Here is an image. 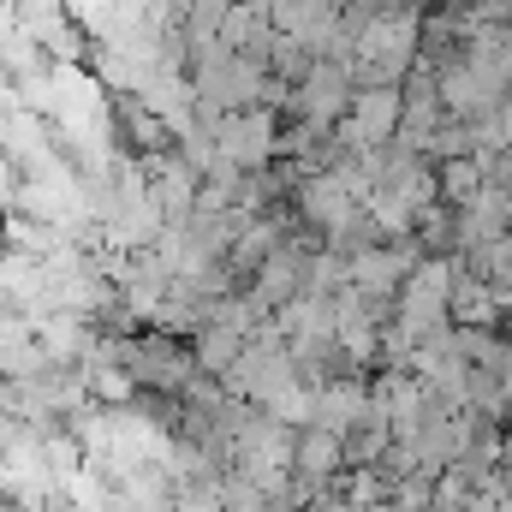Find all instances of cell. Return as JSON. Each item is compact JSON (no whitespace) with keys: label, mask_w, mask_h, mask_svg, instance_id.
Here are the masks:
<instances>
[{"label":"cell","mask_w":512,"mask_h":512,"mask_svg":"<svg viewBox=\"0 0 512 512\" xmlns=\"http://www.w3.org/2000/svg\"><path fill=\"white\" fill-rule=\"evenodd\" d=\"M292 471H298L304 483H334V477L346 471V459H340V435L322 429V423H304L298 441H292Z\"/></svg>","instance_id":"cell-5"},{"label":"cell","mask_w":512,"mask_h":512,"mask_svg":"<svg viewBox=\"0 0 512 512\" xmlns=\"http://www.w3.org/2000/svg\"><path fill=\"white\" fill-rule=\"evenodd\" d=\"M501 340H507V352H512V304H507V316H501Z\"/></svg>","instance_id":"cell-11"},{"label":"cell","mask_w":512,"mask_h":512,"mask_svg":"<svg viewBox=\"0 0 512 512\" xmlns=\"http://www.w3.org/2000/svg\"><path fill=\"white\" fill-rule=\"evenodd\" d=\"M239 352H245V334H233V328H221V322H203V328L191 334V358H197V370L215 376V382L233 370Z\"/></svg>","instance_id":"cell-7"},{"label":"cell","mask_w":512,"mask_h":512,"mask_svg":"<svg viewBox=\"0 0 512 512\" xmlns=\"http://www.w3.org/2000/svg\"><path fill=\"white\" fill-rule=\"evenodd\" d=\"M245 292H251V304L268 316L274 304H286V298H298L304 292V251L286 239L280 251H268L262 262L251 268V280H245Z\"/></svg>","instance_id":"cell-3"},{"label":"cell","mask_w":512,"mask_h":512,"mask_svg":"<svg viewBox=\"0 0 512 512\" xmlns=\"http://www.w3.org/2000/svg\"><path fill=\"white\" fill-rule=\"evenodd\" d=\"M340 286H346V256L328 251V245L304 251V292H322V298H334Z\"/></svg>","instance_id":"cell-10"},{"label":"cell","mask_w":512,"mask_h":512,"mask_svg":"<svg viewBox=\"0 0 512 512\" xmlns=\"http://www.w3.org/2000/svg\"><path fill=\"white\" fill-rule=\"evenodd\" d=\"M364 411H370V376H340V382L316 387V417H310V423H322V429L346 435Z\"/></svg>","instance_id":"cell-4"},{"label":"cell","mask_w":512,"mask_h":512,"mask_svg":"<svg viewBox=\"0 0 512 512\" xmlns=\"http://www.w3.org/2000/svg\"><path fill=\"white\" fill-rule=\"evenodd\" d=\"M435 167V197L447 203V209H459V203H471L477 191H483V155H441V161H429Z\"/></svg>","instance_id":"cell-6"},{"label":"cell","mask_w":512,"mask_h":512,"mask_svg":"<svg viewBox=\"0 0 512 512\" xmlns=\"http://www.w3.org/2000/svg\"><path fill=\"white\" fill-rule=\"evenodd\" d=\"M215 149H221V161H233L239 173H251V167H268L274 161V137H280V114L274 108H227L221 120H215Z\"/></svg>","instance_id":"cell-1"},{"label":"cell","mask_w":512,"mask_h":512,"mask_svg":"<svg viewBox=\"0 0 512 512\" xmlns=\"http://www.w3.org/2000/svg\"><path fill=\"white\" fill-rule=\"evenodd\" d=\"M256 411H268L274 423H286V429H304L310 417H316V387H304V382H286L274 399H262Z\"/></svg>","instance_id":"cell-9"},{"label":"cell","mask_w":512,"mask_h":512,"mask_svg":"<svg viewBox=\"0 0 512 512\" xmlns=\"http://www.w3.org/2000/svg\"><path fill=\"white\" fill-rule=\"evenodd\" d=\"M358 512H393V507H387V501H376V507H358Z\"/></svg>","instance_id":"cell-12"},{"label":"cell","mask_w":512,"mask_h":512,"mask_svg":"<svg viewBox=\"0 0 512 512\" xmlns=\"http://www.w3.org/2000/svg\"><path fill=\"white\" fill-rule=\"evenodd\" d=\"M512 292L507 286H489L483 274H453V286H447V322L453 328H501V316H507Z\"/></svg>","instance_id":"cell-2"},{"label":"cell","mask_w":512,"mask_h":512,"mask_svg":"<svg viewBox=\"0 0 512 512\" xmlns=\"http://www.w3.org/2000/svg\"><path fill=\"white\" fill-rule=\"evenodd\" d=\"M459 268H465V274H483L489 286H507V292H512V227L501 233V239H489V245L465 251V256H459Z\"/></svg>","instance_id":"cell-8"}]
</instances>
